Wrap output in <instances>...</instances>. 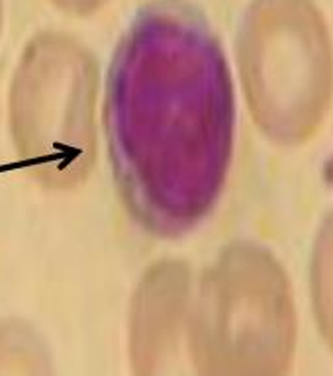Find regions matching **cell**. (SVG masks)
I'll return each instance as SVG.
<instances>
[{"mask_svg":"<svg viewBox=\"0 0 333 376\" xmlns=\"http://www.w3.org/2000/svg\"><path fill=\"white\" fill-rule=\"evenodd\" d=\"M234 87L222 45L186 0L136 12L110 59L108 155L129 216L180 238L208 216L234 141Z\"/></svg>","mask_w":333,"mask_h":376,"instance_id":"1","label":"cell"},{"mask_svg":"<svg viewBox=\"0 0 333 376\" xmlns=\"http://www.w3.org/2000/svg\"><path fill=\"white\" fill-rule=\"evenodd\" d=\"M98 67L67 34L41 31L24 45L8 92V122L18 159L41 185L71 188L97 155Z\"/></svg>","mask_w":333,"mask_h":376,"instance_id":"2","label":"cell"},{"mask_svg":"<svg viewBox=\"0 0 333 376\" xmlns=\"http://www.w3.org/2000/svg\"><path fill=\"white\" fill-rule=\"evenodd\" d=\"M204 345L218 376H284L292 347L286 296L234 249L200 284Z\"/></svg>","mask_w":333,"mask_h":376,"instance_id":"3","label":"cell"},{"mask_svg":"<svg viewBox=\"0 0 333 376\" xmlns=\"http://www.w3.org/2000/svg\"><path fill=\"white\" fill-rule=\"evenodd\" d=\"M57 10L65 12L69 16L87 18L90 14L98 12L108 0H49Z\"/></svg>","mask_w":333,"mask_h":376,"instance_id":"4","label":"cell"},{"mask_svg":"<svg viewBox=\"0 0 333 376\" xmlns=\"http://www.w3.org/2000/svg\"><path fill=\"white\" fill-rule=\"evenodd\" d=\"M0 30H2V0H0Z\"/></svg>","mask_w":333,"mask_h":376,"instance_id":"5","label":"cell"}]
</instances>
